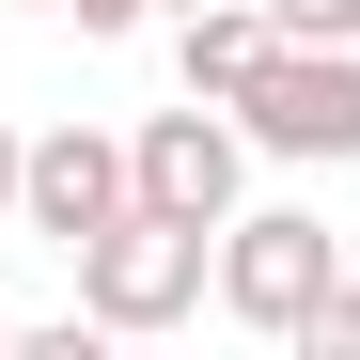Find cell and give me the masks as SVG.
I'll return each instance as SVG.
<instances>
[{
  "label": "cell",
  "mask_w": 360,
  "mask_h": 360,
  "mask_svg": "<svg viewBox=\"0 0 360 360\" xmlns=\"http://www.w3.org/2000/svg\"><path fill=\"white\" fill-rule=\"evenodd\" d=\"M219 110H235V141H251V157H297V172H314V157H360V32H345V47L266 32V63L235 79Z\"/></svg>",
  "instance_id": "6da1fadb"
},
{
  "label": "cell",
  "mask_w": 360,
  "mask_h": 360,
  "mask_svg": "<svg viewBox=\"0 0 360 360\" xmlns=\"http://www.w3.org/2000/svg\"><path fill=\"white\" fill-rule=\"evenodd\" d=\"M204 251L219 235H188V219H157V204H126L110 235H79V329H188L204 314Z\"/></svg>",
  "instance_id": "7a4b0ae2"
},
{
  "label": "cell",
  "mask_w": 360,
  "mask_h": 360,
  "mask_svg": "<svg viewBox=\"0 0 360 360\" xmlns=\"http://www.w3.org/2000/svg\"><path fill=\"white\" fill-rule=\"evenodd\" d=\"M329 219H297V204H235L219 219V251H204V282H219V314L235 329H282L297 345V314H314V297H329Z\"/></svg>",
  "instance_id": "3957f363"
},
{
  "label": "cell",
  "mask_w": 360,
  "mask_h": 360,
  "mask_svg": "<svg viewBox=\"0 0 360 360\" xmlns=\"http://www.w3.org/2000/svg\"><path fill=\"white\" fill-rule=\"evenodd\" d=\"M235 188H251V141H235V110H219V94H188V110H157V126H126V204L219 235Z\"/></svg>",
  "instance_id": "277c9868"
},
{
  "label": "cell",
  "mask_w": 360,
  "mask_h": 360,
  "mask_svg": "<svg viewBox=\"0 0 360 360\" xmlns=\"http://www.w3.org/2000/svg\"><path fill=\"white\" fill-rule=\"evenodd\" d=\"M126 219V141L110 126H47L16 141V235H47V251H79V235Z\"/></svg>",
  "instance_id": "5b68a950"
},
{
  "label": "cell",
  "mask_w": 360,
  "mask_h": 360,
  "mask_svg": "<svg viewBox=\"0 0 360 360\" xmlns=\"http://www.w3.org/2000/svg\"><path fill=\"white\" fill-rule=\"evenodd\" d=\"M266 63V0H172V79L188 94H235Z\"/></svg>",
  "instance_id": "8992f818"
},
{
  "label": "cell",
  "mask_w": 360,
  "mask_h": 360,
  "mask_svg": "<svg viewBox=\"0 0 360 360\" xmlns=\"http://www.w3.org/2000/svg\"><path fill=\"white\" fill-rule=\"evenodd\" d=\"M297 345H314V360H360V282H345V266H329L314 314H297Z\"/></svg>",
  "instance_id": "52a82bcc"
},
{
  "label": "cell",
  "mask_w": 360,
  "mask_h": 360,
  "mask_svg": "<svg viewBox=\"0 0 360 360\" xmlns=\"http://www.w3.org/2000/svg\"><path fill=\"white\" fill-rule=\"evenodd\" d=\"M266 32H297V47H345V32H360V0H266Z\"/></svg>",
  "instance_id": "ba28073f"
},
{
  "label": "cell",
  "mask_w": 360,
  "mask_h": 360,
  "mask_svg": "<svg viewBox=\"0 0 360 360\" xmlns=\"http://www.w3.org/2000/svg\"><path fill=\"white\" fill-rule=\"evenodd\" d=\"M32 16H79V32H141L157 0H32Z\"/></svg>",
  "instance_id": "9c48e42d"
},
{
  "label": "cell",
  "mask_w": 360,
  "mask_h": 360,
  "mask_svg": "<svg viewBox=\"0 0 360 360\" xmlns=\"http://www.w3.org/2000/svg\"><path fill=\"white\" fill-rule=\"evenodd\" d=\"M0 235H16V126H0Z\"/></svg>",
  "instance_id": "30bf717a"
},
{
  "label": "cell",
  "mask_w": 360,
  "mask_h": 360,
  "mask_svg": "<svg viewBox=\"0 0 360 360\" xmlns=\"http://www.w3.org/2000/svg\"><path fill=\"white\" fill-rule=\"evenodd\" d=\"M0 345H16V314H0Z\"/></svg>",
  "instance_id": "8fae6325"
},
{
  "label": "cell",
  "mask_w": 360,
  "mask_h": 360,
  "mask_svg": "<svg viewBox=\"0 0 360 360\" xmlns=\"http://www.w3.org/2000/svg\"><path fill=\"white\" fill-rule=\"evenodd\" d=\"M157 16H172V0H157Z\"/></svg>",
  "instance_id": "7c38bea8"
}]
</instances>
